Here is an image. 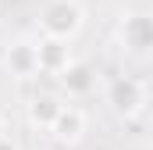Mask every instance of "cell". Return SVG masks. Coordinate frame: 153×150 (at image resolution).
<instances>
[{
    "mask_svg": "<svg viewBox=\"0 0 153 150\" xmlns=\"http://www.w3.org/2000/svg\"><path fill=\"white\" fill-rule=\"evenodd\" d=\"M61 82H64L68 97H85V93L93 89V68H85V64H71L68 72L61 75Z\"/></svg>",
    "mask_w": 153,
    "mask_h": 150,
    "instance_id": "ba28073f",
    "label": "cell"
},
{
    "mask_svg": "<svg viewBox=\"0 0 153 150\" xmlns=\"http://www.w3.org/2000/svg\"><path fill=\"white\" fill-rule=\"evenodd\" d=\"M4 68L14 79H32L39 75V39H14L4 50Z\"/></svg>",
    "mask_w": 153,
    "mask_h": 150,
    "instance_id": "277c9868",
    "label": "cell"
},
{
    "mask_svg": "<svg viewBox=\"0 0 153 150\" xmlns=\"http://www.w3.org/2000/svg\"><path fill=\"white\" fill-rule=\"evenodd\" d=\"M7 136V122H4V114H0V140Z\"/></svg>",
    "mask_w": 153,
    "mask_h": 150,
    "instance_id": "30bf717a",
    "label": "cell"
},
{
    "mask_svg": "<svg viewBox=\"0 0 153 150\" xmlns=\"http://www.w3.org/2000/svg\"><path fill=\"white\" fill-rule=\"evenodd\" d=\"M0 150H22V147H18L11 136H4V140H0Z\"/></svg>",
    "mask_w": 153,
    "mask_h": 150,
    "instance_id": "9c48e42d",
    "label": "cell"
},
{
    "mask_svg": "<svg viewBox=\"0 0 153 150\" xmlns=\"http://www.w3.org/2000/svg\"><path fill=\"white\" fill-rule=\"evenodd\" d=\"M85 111L78 107V104H68L64 100V107L57 111L53 118V125H50V136H53V143H61V147H78L82 143V136H85Z\"/></svg>",
    "mask_w": 153,
    "mask_h": 150,
    "instance_id": "5b68a950",
    "label": "cell"
},
{
    "mask_svg": "<svg viewBox=\"0 0 153 150\" xmlns=\"http://www.w3.org/2000/svg\"><path fill=\"white\" fill-rule=\"evenodd\" d=\"M117 36L128 54H153V14H143V11L125 14L117 25Z\"/></svg>",
    "mask_w": 153,
    "mask_h": 150,
    "instance_id": "3957f363",
    "label": "cell"
},
{
    "mask_svg": "<svg viewBox=\"0 0 153 150\" xmlns=\"http://www.w3.org/2000/svg\"><path fill=\"white\" fill-rule=\"evenodd\" d=\"M85 29V7L78 0H46L39 7V32L53 39H71Z\"/></svg>",
    "mask_w": 153,
    "mask_h": 150,
    "instance_id": "6da1fadb",
    "label": "cell"
},
{
    "mask_svg": "<svg viewBox=\"0 0 153 150\" xmlns=\"http://www.w3.org/2000/svg\"><path fill=\"white\" fill-rule=\"evenodd\" d=\"M61 107H64V100H57L53 93H39V97H32V100H29V125L50 132V125H53V118H57Z\"/></svg>",
    "mask_w": 153,
    "mask_h": 150,
    "instance_id": "52a82bcc",
    "label": "cell"
},
{
    "mask_svg": "<svg viewBox=\"0 0 153 150\" xmlns=\"http://www.w3.org/2000/svg\"><path fill=\"white\" fill-rule=\"evenodd\" d=\"M107 104H111V111L117 118L132 122V118H139V114L146 111L150 89H146V82L139 75H114L107 82Z\"/></svg>",
    "mask_w": 153,
    "mask_h": 150,
    "instance_id": "7a4b0ae2",
    "label": "cell"
},
{
    "mask_svg": "<svg viewBox=\"0 0 153 150\" xmlns=\"http://www.w3.org/2000/svg\"><path fill=\"white\" fill-rule=\"evenodd\" d=\"M71 64H75V61H71V43H68V39H53V36L39 39V75L61 79Z\"/></svg>",
    "mask_w": 153,
    "mask_h": 150,
    "instance_id": "8992f818",
    "label": "cell"
}]
</instances>
